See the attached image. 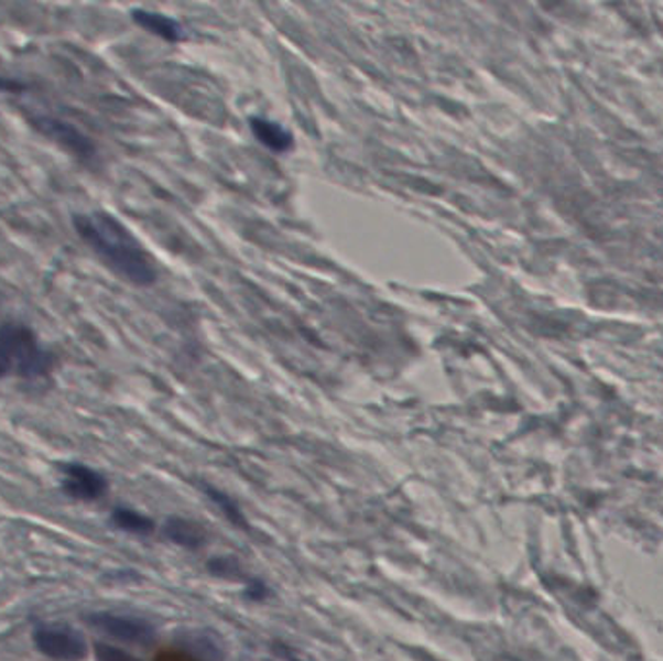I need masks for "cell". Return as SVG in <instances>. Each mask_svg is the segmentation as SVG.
<instances>
[{"instance_id":"cell-1","label":"cell","mask_w":663,"mask_h":661,"mask_svg":"<svg viewBox=\"0 0 663 661\" xmlns=\"http://www.w3.org/2000/svg\"><path fill=\"white\" fill-rule=\"evenodd\" d=\"M76 234L81 241L113 270L122 280L148 288L157 280V268L148 250L142 247L127 226L107 212L76 214L73 219Z\"/></svg>"},{"instance_id":"cell-2","label":"cell","mask_w":663,"mask_h":661,"mask_svg":"<svg viewBox=\"0 0 663 661\" xmlns=\"http://www.w3.org/2000/svg\"><path fill=\"white\" fill-rule=\"evenodd\" d=\"M0 357L22 379H41L53 369V355L41 347L40 339L25 324H0Z\"/></svg>"},{"instance_id":"cell-3","label":"cell","mask_w":663,"mask_h":661,"mask_svg":"<svg viewBox=\"0 0 663 661\" xmlns=\"http://www.w3.org/2000/svg\"><path fill=\"white\" fill-rule=\"evenodd\" d=\"M30 124L41 137L50 138L51 142L65 148L66 152L80 160H94L98 154V148L91 142V138L84 134L78 127H74L73 122L51 115H32Z\"/></svg>"},{"instance_id":"cell-4","label":"cell","mask_w":663,"mask_h":661,"mask_svg":"<svg viewBox=\"0 0 663 661\" xmlns=\"http://www.w3.org/2000/svg\"><path fill=\"white\" fill-rule=\"evenodd\" d=\"M33 644L51 660L80 661L88 655V644L84 637L61 627H40L33 632Z\"/></svg>"},{"instance_id":"cell-5","label":"cell","mask_w":663,"mask_h":661,"mask_svg":"<svg viewBox=\"0 0 663 661\" xmlns=\"http://www.w3.org/2000/svg\"><path fill=\"white\" fill-rule=\"evenodd\" d=\"M84 621L91 625L94 629L101 630L109 637L117 638L121 642H129V644L150 646L155 640L154 627L150 622L132 619V617L96 611V614L86 615Z\"/></svg>"},{"instance_id":"cell-6","label":"cell","mask_w":663,"mask_h":661,"mask_svg":"<svg viewBox=\"0 0 663 661\" xmlns=\"http://www.w3.org/2000/svg\"><path fill=\"white\" fill-rule=\"evenodd\" d=\"M65 481L63 491L78 500H96L104 497L107 491V479L96 469L84 464H65L63 466Z\"/></svg>"},{"instance_id":"cell-7","label":"cell","mask_w":663,"mask_h":661,"mask_svg":"<svg viewBox=\"0 0 663 661\" xmlns=\"http://www.w3.org/2000/svg\"><path fill=\"white\" fill-rule=\"evenodd\" d=\"M165 538L178 548L200 549L208 541V533L203 525L191 518L171 517L163 524Z\"/></svg>"},{"instance_id":"cell-8","label":"cell","mask_w":663,"mask_h":661,"mask_svg":"<svg viewBox=\"0 0 663 661\" xmlns=\"http://www.w3.org/2000/svg\"><path fill=\"white\" fill-rule=\"evenodd\" d=\"M251 130L252 134L259 138L260 144L267 145L268 150H272V152L283 154L293 148L292 132L270 119H262V117L251 119Z\"/></svg>"},{"instance_id":"cell-9","label":"cell","mask_w":663,"mask_h":661,"mask_svg":"<svg viewBox=\"0 0 663 661\" xmlns=\"http://www.w3.org/2000/svg\"><path fill=\"white\" fill-rule=\"evenodd\" d=\"M132 20L137 22L140 28H144L146 32L154 33L162 40L175 41L183 40V28L178 24L177 20L160 14V12H150V10H132Z\"/></svg>"},{"instance_id":"cell-10","label":"cell","mask_w":663,"mask_h":661,"mask_svg":"<svg viewBox=\"0 0 663 661\" xmlns=\"http://www.w3.org/2000/svg\"><path fill=\"white\" fill-rule=\"evenodd\" d=\"M111 520L117 528H121L124 532L138 533V535H148V533L154 532L155 528L152 518L144 517L130 508H117Z\"/></svg>"},{"instance_id":"cell-11","label":"cell","mask_w":663,"mask_h":661,"mask_svg":"<svg viewBox=\"0 0 663 661\" xmlns=\"http://www.w3.org/2000/svg\"><path fill=\"white\" fill-rule=\"evenodd\" d=\"M204 492H206V495H208V497H210V499L218 505L219 510H221V512L229 518V522H231V524L237 525V528H243V530L249 528V524H247V518H244L243 512H241V508H239V505H237V502H235L229 495H226L224 491H219V489L211 487V485H204Z\"/></svg>"},{"instance_id":"cell-12","label":"cell","mask_w":663,"mask_h":661,"mask_svg":"<svg viewBox=\"0 0 663 661\" xmlns=\"http://www.w3.org/2000/svg\"><path fill=\"white\" fill-rule=\"evenodd\" d=\"M94 655L98 661H142L137 655L117 648V646L106 644V642H96L94 646Z\"/></svg>"},{"instance_id":"cell-13","label":"cell","mask_w":663,"mask_h":661,"mask_svg":"<svg viewBox=\"0 0 663 661\" xmlns=\"http://www.w3.org/2000/svg\"><path fill=\"white\" fill-rule=\"evenodd\" d=\"M208 568H210V573L224 576V578H231L235 574H239V565L237 563L231 565L229 559H224V556L211 559L210 563H208Z\"/></svg>"},{"instance_id":"cell-14","label":"cell","mask_w":663,"mask_h":661,"mask_svg":"<svg viewBox=\"0 0 663 661\" xmlns=\"http://www.w3.org/2000/svg\"><path fill=\"white\" fill-rule=\"evenodd\" d=\"M24 82H20L18 78H9V76H0V91L18 94V91H24Z\"/></svg>"},{"instance_id":"cell-15","label":"cell","mask_w":663,"mask_h":661,"mask_svg":"<svg viewBox=\"0 0 663 661\" xmlns=\"http://www.w3.org/2000/svg\"><path fill=\"white\" fill-rule=\"evenodd\" d=\"M155 661H200L196 660L195 655L191 653L178 652V650H165V652L157 653Z\"/></svg>"},{"instance_id":"cell-16","label":"cell","mask_w":663,"mask_h":661,"mask_svg":"<svg viewBox=\"0 0 663 661\" xmlns=\"http://www.w3.org/2000/svg\"><path fill=\"white\" fill-rule=\"evenodd\" d=\"M247 594H249L252 599H254V597L260 599V597L267 596V588H264L260 582H251V584H249V589H247Z\"/></svg>"},{"instance_id":"cell-17","label":"cell","mask_w":663,"mask_h":661,"mask_svg":"<svg viewBox=\"0 0 663 661\" xmlns=\"http://www.w3.org/2000/svg\"><path fill=\"white\" fill-rule=\"evenodd\" d=\"M9 372V367H7V364H4V361H2V357H0V379H4Z\"/></svg>"}]
</instances>
